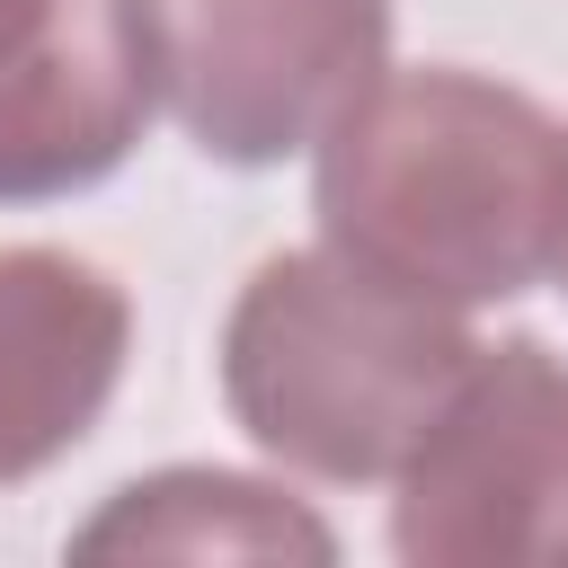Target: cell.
<instances>
[{
    "instance_id": "1",
    "label": "cell",
    "mask_w": 568,
    "mask_h": 568,
    "mask_svg": "<svg viewBox=\"0 0 568 568\" xmlns=\"http://www.w3.org/2000/svg\"><path fill=\"white\" fill-rule=\"evenodd\" d=\"M320 240L426 302H515L550 275L568 133L479 71H382L320 142Z\"/></svg>"
},
{
    "instance_id": "2",
    "label": "cell",
    "mask_w": 568,
    "mask_h": 568,
    "mask_svg": "<svg viewBox=\"0 0 568 568\" xmlns=\"http://www.w3.org/2000/svg\"><path fill=\"white\" fill-rule=\"evenodd\" d=\"M470 364L453 302H426L346 248L266 257L222 320V399L257 453L302 479H390Z\"/></svg>"
},
{
    "instance_id": "3",
    "label": "cell",
    "mask_w": 568,
    "mask_h": 568,
    "mask_svg": "<svg viewBox=\"0 0 568 568\" xmlns=\"http://www.w3.org/2000/svg\"><path fill=\"white\" fill-rule=\"evenodd\" d=\"M151 106L222 169L311 151L382 71L390 0H124Z\"/></svg>"
},
{
    "instance_id": "4",
    "label": "cell",
    "mask_w": 568,
    "mask_h": 568,
    "mask_svg": "<svg viewBox=\"0 0 568 568\" xmlns=\"http://www.w3.org/2000/svg\"><path fill=\"white\" fill-rule=\"evenodd\" d=\"M390 479L408 568H568V364L541 337L470 346Z\"/></svg>"
},
{
    "instance_id": "5",
    "label": "cell",
    "mask_w": 568,
    "mask_h": 568,
    "mask_svg": "<svg viewBox=\"0 0 568 568\" xmlns=\"http://www.w3.org/2000/svg\"><path fill=\"white\" fill-rule=\"evenodd\" d=\"M151 80L124 0H36L0 36V204H53L124 169Z\"/></svg>"
},
{
    "instance_id": "6",
    "label": "cell",
    "mask_w": 568,
    "mask_h": 568,
    "mask_svg": "<svg viewBox=\"0 0 568 568\" xmlns=\"http://www.w3.org/2000/svg\"><path fill=\"white\" fill-rule=\"evenodd\" d=\"M133 302L71 248H0V488L62 462L115 399Z\"/></svg>"
},
{
    "instance_id": "7",
    "label": "cell",
    "mask_w": 568,
    "mask_h": 568,
    "mask_svg": "<svg viewBox=\"0 0 568 568\" xmlns=\"http://www.w3.org/2000/svg\"><path fill=\"white\" fill-rule=\"evenodd\" d=\"M71 559H302V568H328L337 532L275 479L186 462V470L124 479L71 532Z\"/></svg>"
},
{
    "instance_id": "8",
    "label": "cell",
    "mask_w": 568,
    "mask_h": 568,
    "mask_svg": "<svg viewBox=\"0 0 568 568\" xmlns=\"http://www.w3.org/2000/svg\"><path fill=\"white\" fill-rule=\"evenodd\" d=\"M550 275H559V293H568V213H559V248H550Z\"/></svg>"
},
{
    "instance_id": "9",
    "label": "cell",
    "mask_w": 568,
    "mask_h": 568,
    "mask_svg": "<svg viewBox=\"0 0 568 568\" xmlns=\"http://www.w3.org/2000/svg\"><path fill=\"white\" fill-rule=\"evenodd\" d=\"M27 9H36V0H0V36H9V27L27 18Z\"/></svg>"
}]
</instances>
